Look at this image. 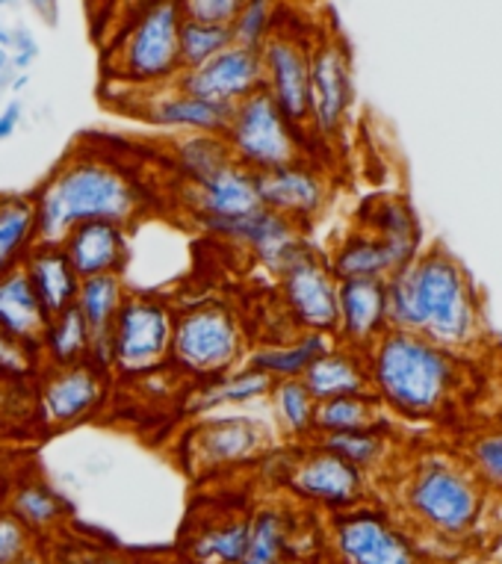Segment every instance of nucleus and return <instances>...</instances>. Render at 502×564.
I'll return each mask as SVG.
<instances>
[{"label": "nucleus", "mask_w": 502, "mask_h": 564, "mask_svg": "<svg viewBox=\"0 0 502 564\" xmlns=\"http://www.w3.org/2000/svg\"><path fill=\"white\" fill-rule=\"evenodd\" d=\"M181 0H140L107 51V72L119 86L140 93L175 84L181 65Z\"/></svg>", "instance_id": "nucleus-5"}, {"label": "nucleus", "mask_w": 502, "mask_h": 564, "mask_svg": "<svg viewBox=\"0 0 502 564\" xmlns=\"http://www.w3.org/2000/svg\"><path fill=\"white\" fill-rule=\"evenodd\" d=\"M181 204L193 223L196 219H228V216L249 214L254 207H261L258 189H254V175L237 163H228L198 184H181Z\"/></svg>", "instance_id": "nucleus-24"}, {"label": "nucleus", "mask_w": 502, "mask_h": 564, "mask_svg": "<svg viewBox=\"0 0 502 564\" xmlns=\"http://www.w3.org/2000/svg\"><path fill=\"white\" fill-rule=\"evenodd\" d=\"M363 355L370 393L400 420L437 423L465 393V358L423 334L391 328Z\"/></svg>", "instance_id": "nucleus-3"}, {"label": "nucleus", "mask_w": 502, "mask_h": 564, "mask_svg": "<svg viewBox=\"0 0 502 564\" xmlns=\"http://www.w3.org/2000/svg\"><path fill=\"white\" fill-rule=\"evenodd\" d=\"M500 564H502V558H500Z\"/></svg>", "instance_id": "nucleus-55"}, {"label": "nucleus", "mask_w": 502, "mask_h": 564, "mask_svg": "<svg viewBox=\"0 0 502 564\" xmlns=\"http://www.w3.org/2000/svg\"><path fill=\"white\" fill-rule=\"evenodd\" d=\"M56 564H133L128 562L124 555L112 553V550H103L98 544H77L72 546V555L63 558V555H54Z\"/></svg>", "instance_id": "nucleus-46"}, {"label": "nucleus", "mask_w": 502, "mask_h": 564, "mask_svg": "<svg viewBox=\"0 0 502 564\" xmlns=\"http://www.w3.org/2000/svg\"><path fill=\"white\" fill-rule=\"evenodd\" d=\"M388 281V278H384ZM382 278H349L337 281L335 343L367 351L384 332H391L388 316V284Z\"/></svg>", "instance_id": "nucleus-19"}, {"label": "nucleus", "mask_w": 502, "mask_h": 564, "mask_svg": "<svg viewBox=\"0 0 502 564\" xmlns=\"http://www.w3.org/2000/svg\"><path fill=\"white\" fill-rule=\"evenodd\" d=\"M249 541V509H228L189 520L181 553L189 564H240Z\"/></svg>", "instance_id": "nucleus-26"}, {"label": "nucleus", "mask_w": 502, "mask_h": 564, "mask_svg": "<svg viewBox=\"0 0 502 564\" xmlns=\"http://www.w3.org/2000/svg\"><path fill=\"white\" fill-rule=\"evenodd\" d=\"M196 231L216 242H225L237 251H245L254 263L279 278L293 267L307 249H314L305 237V228L272 214L266 207H254L249 214L228 216V219H196Z\"/></svg>", "instance_id": "nucleus-13"}, {"label": "nucleus", "mask_w": 502, "mask_h": 564, "mask_svg": "<svg viewBox=\"0 0 502 564\" xmlns=\"http://www.w3.org/2000/svg\"><path fill=\"white\" fill-rule=\"evenodd\" d=\"M12 7H19V0H0V12L12 10Z\"/></svg>", "instance_id": "nucleus-53"}, {"label": "nucleus", "mask_w": 502, "mask_h": 564, "mask_svg": "<svg viewBox=\"0 0 502 564\" xmlns=\"http://www.w3.org/2000/svg\"><path fill=\"white\" fill-rule=\"evenodd\" d=\"M354 84L352 56L337 33H319L310 45L307 84V137L319 145H335L352 119Z\"/></svg>", "instance_id": "nucleus-12"}, {"label": "nucleus", "mask_w": 502, "mask_h": 564, "mask_svg": "<svg viewBox=\"0 0 502 564\" xmlns=\"http://www.w3.org/2000/svg\"><path fill=\"white\" fill-rule=\"evenodd\" d=\"M326 263L337 281H349V278H382L384 281L396 272L388 249L361 228L343 234L328 251Z\"/></svg>", "instance_id": "nucleus-33"}, {"label": "nucleus", "mask_w": 502, "mask_h": 564, "mask_svg": "<svg viewBox=\"0 0 502 564\" xmlns=\"http://www.w3.org/2000/svg\"><path fill=\"white\" fill-rule=\"evenodd\" d=\"M354 228L372 234L391 254L393 267L402 269L417 258L423 246V225L417 210L402 195H375L361 204L354 216Z\"/></svg>", "instance_id": "nucleus-23"}, {"label": "nucleus", "mask_w": 502, "mask_h": 564, "mask_svg": "<svg viewBox=\"0 0 502 564\" xmlns=\"http://www.w3.org/2000/svg\"><path fill=\"white\" fill-rule=\"evenodd\" d=\"M275 446V435L249 414H207L181 444L189 476H222L258 464Z\"/></svg>", "instance_id": "nucleus-11"}, {"label": "nucleus", "mask_w": 502, "mask_h": 564, "mask_svg": "<svg viewBox=\"0 0 502 564\" xmlns=\"http://www.w3.org/2000/svg\"><path fill=\"white\" fill-rule=\"evenodd\" d=\"M42 370L36 346L15 340L7 332H0V381L3 384H15V381L36 379V372Z\"/></svg>", "instance_id": "nucleus-42"}, {"label": "nucleus", "mask_w": 502, "mask_h": 564, "mask_svg": "<svg viewBox=\"0 0 502 564\" xmlns=\"http://www.w3.org/2000/svg\"><path fill=\"white\" fill-rule=\"evenodd\" d=\"M323 558L328 564H428L414 529L370 502L328 514Z\"/></svg>", "instance_id": "nucleus-7"}, {"label": "nucleus", "mask_w": 502, "mask_h": 564, "mask_svg": "<svg viewBox=\"0 0 502 564\" xmlns=\"http://www.w3.org/2000/svg\"><path fill=\"white\" fill-rule=\"evenodd\" d=\"M21 272L30 281V288H33L39 305L45 307L47 316L75 305L80 275L68 263L66 251L59 249V246H42V242H36L28 258H24V263H21Z\"/></svg>", "instance_id": "nucleus-28"}, {"label": "nucleus", "mask_w": 502, "mask_h": 564, "mask_svg": "<svg viewBox=\"0 0 502 564\" xmlns=\"http://www.w3.org/2000/svg\"><path fill=\"white\" fill-rule=\"evenodd\" d=\"M305 509L287 497H270L249 509V541L240 564H281L293 558L296 529Z\"/></svg>", "instance_id": "nucleus-25"}, {"label": "nucleus", "mask_w": 502, "mask_h": 564, "mask_svg": "<svg viewBox=\"0 0 502 564\" xmlns=\"http://www.w3.org/2000/svg\"><path fill=\"white\" fill-rule=\"evenodd\" d=\"M3 497H0V511H7L21 529H28L30 535L42 538L56 535L72 518V506L59 490L39 473H10V479L3 481Z\"/></svg>", "instance_id": "nucleus-21"}, {"label": "nucleus", "mask_w": 502, "mask_h": 564, "mask_svg": "<svg viewBox=\"0 0 502 564\" xmlns=\"http://www.w3.org/2000/svg\"><path fill=\"white\" fill-rule=\"evenodd\" d=\"M12 80H15V68H12L10 51L0 42V93H10Z\"/></svg>", "instance_id": "nucleus-49"}, {"label": "nucleus", "mask_w": 502, "mask_h": 564, "mask_svg": "<svg viewBox=\"0 0 502 564\" xmlns=\"http://www.w3.org/2000/svg\"><path fill=\"white\" fill-rule=\"evenodd\" d=\"M254 189L261 207L296 223L305 231L331 202V177L310 158L254 175Z\"/></svg>", "instance_id": "nucleus-17"}, {"label": "nucleus", "mask_w": 502, "mask_h": 564, "mask_svg": "<svg viewBox=\"0 0 502 564\" xmlns=\"http://www.w3.org/2000/svg\"><path fill=\"white\" fill-rule=\"evenodd\" d=\"M175 332V307L154 293H133L121 302L112 323V367L116 379H149L168 364Z\"/></svg>", "instance_id": "nucleus-9"}, {"label": "nucleus", "mask_w": 502, "mask_h": 564, "mask_svg": "<svg viewBox=\"0 0 502 564\" xmlns=\"http://www.w3.org/2000/svg\"><path fill=\"white\" fill-rule=\"evenodd\" d=\"M249 355V334L240 314L225 302L207 299L175 311L168 364L189 381H207L237 370Z\"/></svg>", "instance_id": "nucleus-6"}, {"label": "nucleus", "mask_w": 502, "mask_h": 564, "mask_svg": "<svg viewBox=\"0 0 502 564\" xmlns=\"http://www.w3.org/2000/svg\"><path fill=\"white\" fill-rule=\"evenodd\" d=\"M89 346L92 334L89 325L75 305L47 316L45 332L39 337V361L42 367H72V364L89 361Z\"/></svg>", "instance_id": "nucleus-36"}, {"label": "nucleus", "mask_w": 502, "mask_h": 564, "mask_svg": "<svg viewBox=\"0 0 502 564\" xmlns=\"http://www.w3.org/2000/svg\"><path fill=\"white\" fill-rule=\"evenodd\" d=\"M166 158L181 184H198L233 163L222 133H181L168 142Z\"/></svg>", "instance_id": "nucleus-34"}, {"label": "nucleus", "mask_w": 502, "mask_h": 564, "mask_svg": "<svg viewBox=\"0 0 502 564\" xmlns=\"http://www.w3.org/2000/svg\"><path fill=\"white\" fill-rule=\"evenodd\" d=\"M36 546V538L28 529H21L7 511H0V564H19Z\"/></svg>", "instance_id": "nucleus-44"}, {"label": "nucleus", "mask_w": 502, "mask_h": 564, "mask_svg": "<svg viewBox=\"0 0 502 564\" xmlns=\"http://www.w3.org/2000/svg\"><path fill=\"white\" fill-rule=\"evenodd\" d=\"M228 45H233L228 24L196 19H184L181 24V65L184 68H196V65L214 59Z\"/></svg>", "instance_id": "nucleus-41"}, {"label": "nucleus", "mask_w": 502, "mask_h": 564, "mask_svg": "<svg viewBox=\"0 0 502 564\" xmlns=\"http://www.w3.org/2000/svg\"><path fill=\"white\" fill-rule=\"evenodd\" d=\"M279 296L284 314L296 332H323L335 337L337 325V278L326 258L307 249L302 258L281 272Z\"/></svg>", "instance_id": "nucleus-16"}, {"label": "nucleus", "mask_w": 502, "mask_h": 564, "mask_svg": "<svg viewBox=\"0 0 502 564\" xmlns=\"http://www.w3.org/2000/svg\"><path fill=\"white\" fill-rule=\"evenodd\" d=\"M310 45L307 30L287 24L281 15L279 30L261 47L263 93L293 124H307V84H310Z\"/></svg>", "instance_id": "nucleus-15"}, {"label": "nucleus", "mask_w": 502, "mask_h": 564, "mask_svg": "<svg viewBox=\"0 0 502 564\" xmlns=\"http://www.w3.org/2000/svg\"><path fill=\"white\" fill-rule=\"evenodd\" d=\"M12 470H15V458L10 455V449H3L0 453V488H3V481L10 479Z\"/></svg>", "instance_id": "nucleus-50"}, {"label": "nucleus", "mask_w": 502, "mask_h": 564, "mask_svg": "<svg viewBox=\"0 0 502 564\" xmlns=\"http://www.w3.org/2000/svg\"><path fill=\"white\" fill-rule=\"evenodd\" d=\"M272 379L242 364L237 370L216 376L207 381H193V388L184 397V411L193 416L219 414L222 408H242L251 402H263L270 397Z\"/></svg>", "instance_id": "nucleus-27"}, {"label": "nucleus", "mask_w": 502, "mask_h": 564, "mask_svg": "<svg viewBox=\"0 0 502 564\" xmlns=\"http://www.w3.org/2000/svg\"><path fill=\"white\" fill-rule=\"evenodd\" d=\"M281 24V3L279 0H242L240 10L233 12L228 21L231 28L233 45L261 51L266 39L279 30Z\"/></svg>", "instance_id": "nucleus-39"}, {"label": "nucleus", "mask_w": 502, "mask_h": 564, "mask_svg": "<svg viewBox=\"0 0 502 564\" xmlns=\"http://www.w3.org/2000/svg\"><path fill=\"white\" fill-rule=\"evenodd\" d=\"M3 449H7V441H3V437H0V453H3Z\"/></svg>", "instance_id": "nucleus-54"}, {"label": "nucleus", "mask_w": 502, "mask_h": 564, "mask_svg": "<svg viewBox=\"0 0 502 564\" xmlns=\"http://www.w3.org/2000/svg\"><path fill=\"white\" fill-rule=\"evenodd\" d=\"M59 249L80 278L124 275L131 260V228L119 223H80L63 237Z\"/></svg>", "instance_id": "nucleus-22"}, {"label": "nucleus", "mask_w": 502, "mask_h": 564, "mask_svg": "<svg viewBox=\"0 0 502 564\" xmlns=\"http://www.w3.org/2000/svg\"><path fill=\"white\" fill-rule=\"evenodd\" d=\"M242 0H181L184 19L214 21V24H228L233 12L240 10Z\"/></svg>", "instance_id": "nucleus-45"}, {"label": "nucleus", "mask_w": 502, "mask_h": 564, "mask_svg": "<svg viewBox=\"0 0 502 564\" xmlns=\"http://www.w3.org/2000/svg\"><path fill=\"white\" fill-rule=\"evenodd\" d=\"M133 116L149 121L154 128L175 130V133H225L228 116L219 104L205 101L198 95H189L177 84L160 86V89H140L133 93Z\"/></svg>", "instance_id": "nucleus-20"}, {"label": "nucleus", "mask_w": 502, "mask_h": 564, "mask_svg": "<svg viewBox=\"0 0 502 564\" xmlns=\"http://www.w3.org/2000/svg\"><path fill=\"white\" fill-rule=\"evenodd\" d=\"M314 441L367 476L388 470L393 458V437L388 426L354 429V432H340V435H317Z\"/></svg>", "instance_id": "nucleus-37"}, {"label": "nucleus", "mask_w": 502, "mask_h": 564, "mask_svg": "<svg viewBox=\"0 0 502 564\" xmlns=\"http://www.w3.org/2000/svg\"><path fill=\"white\" fill-rule=\"evenodd\" d=\"M384 284L391 328L423 334L458 355L476 351L488 337L482 293L447 246H426Z\"/></svg>", "instance_id": "nucleus-1"}, {"label": "nucleus", "mask_w": 502, "mask_h": 564, "mask_svg": "<svg viewBox=\"0 0 502 564\" xmlns=\"http://www.w3.org/2000/svg\"><path fill=\"white\" fill-rule=\"evenodd\" d=\"M335 337L323 332H293L290 337L281 340L261 343V346H249L245 364L270 376L272 381L281 379H302L310 364L317 361L319 355L331 349Z\"/></svg>", "instance_id": "nucleus-29"}, {"label": "nucleus", "mask_w": 502, "mask_h": 564, "mask_svg": "<svg viewBox=\"0 0 502 564\" xmlns=\"http://www.w3.org/2000/svg\"><path fill=\"white\" fill-rule=\"evenodd\" d=\"M36 242L39 234L33 193L0 195V275L21 269V263Z\"/></svg>", "instance_id": "nucleus-32"}, {"label": "nucleus", "mask_w": 502, "mask_h": 564, "mask_svg": "<svg viewBox=\"0 0 502 564\" xmlns=\"http://www.w3.org/2000/svg\"><path fill=\"white\" fill-rule=\"evenodd\" d=\"M7 51H10L15 75H30V68L36 65L39 54H42L36 33L28 24H7Z\"/></svg>", "instance_id": "nucleus-43"}, {"label": "nucleus", "mask_w": 502, "mask_h": 564, "mask_svg": "<svg viewBox=\"0 0 502 564\" xmlns=\"http://www.w3.org/2000/svg\"><path fill=\"white\" fill-rule=\"evenodd\" d=\"M465 464L488 494L502 497V426L476 432L465 444Z\"/></svg>", "instance_id": "nucleus-40"}, {"label": "nucleus", "mask_w": 502, "mask_h": 564, "mask_svg": "<svg viewBox=\"0 0 502 564\" xmlns=\"http://www.w3.org/2000/svg\"><path fill=\"white\" fill-rule=\"evenodd\" d=\"M175 84L189 95H198L205 101H214L225 110H231L240 101H245L249 95L263 89L261 51L228 45L214 59H207L196 68H184Z\"/></svg>", "instance_id": "nucleus-18"}, {"label": "nucleus", "mask_w": 502, "mask_h": 564, "mask_svg": "<svg viewBox=\"0 0 502 564\" xmlns=\"http://www.w3.org/2000/svg\"><path fill=\"white\" fill-rule=\"evenodd\" d=\"M21 119H24V107H21L19 98H12L10 104H3L0 110V142L15 137V130L21 128Z\"/></svg>", "instance_id": "nucleus-47"}, {"label": "nucleus", "mask_w": 502, "mask_h": 564, "mask_svg": "<svg viewBox=\"0 0 502 564\" xmlns=\"http://www.w3.org/2000/svg\"><path fill=\"white\" fill-rule=\"evenodd\" d=\"M28 10L47 28H59L63 19V0H28Z\"/></svg>", "instance_id": "nucleus-48"}, {"label": "nucleus", "mask_w": 502, "mask_h": 564, "mask_svg": "<svg viewBox=\"0 0 502 564\" xmlns=\"http://www.w3.org/2000/svg\"><path fill=\"white\" fill-rule=\"evenodd\" d=\"M305 388L314 393L317 402L337 397H354L370 393V376H367V355L349 349L343 343H331V349L319 355L302 376Z\"/></svg>", "instance_id": "nucleus-30"}, {"label": "nucleus", "mask_w": 502, "mask_h": 564, "mask_svg": "<svg viewBox=\"0 0 502 564\" xmlns=\"http://www.w3.org/2000/svg\"><path fill=\"white\" fill-rule=\"evenodd\" d=\"M372 426H384V408L372 393L323 399L317 405V435H340Z\"/></svg>", "instance_id": "nucleus-38"}, {"label": "nucleus", "mask_w": 502, "mask_h": 564, "mask_svg": "<svg viewBox=\"0 0 502 564\" xmlns=\"http://www.w3.org/2000/svg\"><path fill=\"white\" fill-rule=\"evenodd\" d=\"M110 372L92 361L42 367L36 372V414L51 432L84 426L101 414L110 399Z\"/></svg>", "instance_id": "nucleus-14"}, {"label": "nucleus", "mask_w": 502, "mask_h": 564, "mask_svg": "<svg viewBox=\"0 0 502 564\" xmlns=\"http://www.w3.org/2000/svg\"><path fill=\"white\" fill-rule=\"evenodd\" d=\"M396 506L419 541L465 544L488 518V490L476 481L465 458L428 453L402 476Z\"/></svg>", "instance_id": "nucleus-4"}, {"label": "nucleus", "mask_w": 502, "mask_h": 564, "mask_svg": "<svg viewBox=\"0 0 502 564\" xmlns=\"http://www.w3.org/2000/svg\"><path fill=\"white\" fill-rule=\"evenodd\" d=\"M19 564H51V558H47V555L42 553V550H39V546H36V550H30V553L24 555V558H21Z\"/></svg>", "instance_id": "nucleus-51"}, {"label": "nucleus", "mask_w": 502, "mask_h": 564, "mask_svg": "<svg viewBox=\"0 0 502 564\" xmlns=\"http://www.w3.org/2000/svg\"><path fill=\"white\" fill-rule=\"evenodd\" d=\"M222 137L233 163L249 169L251 175H261V172L287 166L314 154L307 130L293 124L263 89L231 107Z\"/></svg>", "instance_id": "nucleus-8"}, {"label": "nucleus", "mask_w": 502, "mask_h": 564, "mask_svg": "<svg viewBox=\"0 0 502 564\" xmlns=\"http://www.w3.org/2000/svg\"><path fill=\"white\" fill-rule=\"evenodd\" d=\"M279 488L287 494L290 502L302 509L337 514L367 502L370 476L323 449L317 441H307V444H290L287 470L281 476Z\"/></svg>", "instance_id": "nucleus-10"}, {"label": "nucleus", "mask_w": 502, "mask_h": 564, "mask_svg": "<svg viewBox=\"0 0 502 564\" xmlns=\"http://www.w3.org/2000/svg\"><path fill=\"white\" fill-rule=\"evenodd\" d=\"M281 564H323L319 558H284Z\"/></svg>", "instance_id": "nucleus-52"}, {"label": "nucleus", "mask_w": 502, "mask_h": 564, "mask_svg": "<svg viewBox=\"0 0 502 564\" xmlns=\"http://www.w3.org/2000/svg\"><path fill=\"white\" fill-rule=\"evenodd\" d=\"M36 234L42 246H59L80 223H119L133 225L149 214V186L128 163L110 151L84 149L72 151L36 193Z\"/></svg>", "instance_id": "nucleus-2"}, {"label": "nucleus", "mask_w": 502, "mask_h": 564, "mask_svg": "<svg viewBox=\"0 0 502 564\" xmlns=\"http://www.w3.org/2000/svg\"><path fill=\"white\" fill-rule=\"evenodd\" d=\"M45 323V307L39 305L36 293L30 288L24 272L12 269L7 275H0V332H7L28 346H39Z\"/></svg>", "instance_id": "nucleus-31"}, {"label": "nucleus", "mask_w": 502, "mask_h": 564, "mask_svg": "<svg viewBox=\"0 0 502 564\" xmlns=\"http://www.w3.org/2000/svg\"><path fill=\"white\" fill-rule=\"evenodd\" d=\"M275 416V426L290 444H307L317 437V399L305 388L302 379L272 381L270 397H266Z\"/></svg>", "instance_id": "nucleus-35"}]
</instances>
